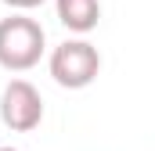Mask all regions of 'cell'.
I'll use <instances>...</instances> for the list:
<instances>
[{"label": "cell", "mask_w": 155, "mask_h": 151, "mask_svg": "<svg viewBox=\"0 0 155 151\" xmlns=\"http://www.w3.org/2000/svg\"><path fill=\"white\" fill-rule=\"evenodd\" d=\"M0 122L15 133H29L43 122V97L29 79H11L0 94Z\"/></svg>", "instance_id": "3957f363"}, {"label": "cell", "mask_w": 155, "mask_h": 151, "mask_svg": "<svg viewBox=\"0 0 155 151\" xmlns=\"http://www.w3.org/2000/svg\"><path fill=\"white\" fill-rule=\"evenodd\" d=\"M58 22L69 33H90L101 22V4L97 0H54Z\"/></svg>", "instance_id": "277c9868"}, {"label": "cell", "mask_w": 155, "mask_h": 151, "mask_svg": "<svg viewBox=\"0 0 155 151\" xmlns=\"http://www.w3.org/2000/svg\"><path fill=\"white\" fill-rule=\"evenodd\" d=\"M43 43L47 33L36 18L25 14H11L0 22V65L7 72H29L43 58Z\"/></svg>", "instance_id": "6da1fadb"}, {"label": "cell", "mask_w": 155, "mask_h": 151, "mask_svg": "<svg viewBox=\"0 0 155 151\" xmlns=\"http://www.w3.org/2000/svg\"><path fill=\"white\" fill-rule=\"evenodd\" d=\"M97 72H101V54H97V47L87 43V40H65V43L54 47V54H51V76H54V83L65 86V90H83V86H90V83L97 79Z\"/></svg>", "instance_id": "7a4b0ae2"}, {"label": "cell", "mask_w": 155, "mask_h": 151, "mask_svg": "<svg viewBox=\"0 0 155 151\" xmlns=\"http://www.w3.org/2000/svg\"><path fill=\"white\" fill-rule=\"evenodd\" d=\"M7 7H15V11H33V7H40L43 0H4Z\"/></svg>", "instance_id": "5b68a950"}, {"label": "cell", "mask_w": 155, "mask_h": 151, "mask_svg": "<svg viewBox=\"0 0 155 151\" xmlns=\"http://www.w3.org/2000/svg\"><path fill=\"white\" fill-rule=\"evenodd\" d=\"M0 151H18V148H0Z\"/></svg>", "instance_id": "8992f818"}]
</instances>
